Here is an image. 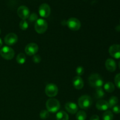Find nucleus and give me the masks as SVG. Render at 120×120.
I'll return each instance as SVG.
<instances>
[{
	"label": "nucleus",
	"mask_w": 120,
	"mask_h": 120,
	"mask_svg": "<svg viewBox=\"0 0 120 120\" xmlns=\"http://www.w3.org/2000/svg\"><path fill=\"white\" fill-rule=\"evenodd\" d=\"M90 120H100V118L97 115H94L91 116Z\"/></svg>",
	"instance_id": "nucleus-31"
},
{
	"label": "nucleus",
	"mask_w": 120,
	"mask_h": 120,
	"mask_svg": "<svg viewBox=\"0 0 120 120\" xmlns=\"http://www.w3.org/2000/svg\"><path fill=\"white\" fill-rule=\"evenodd\" d=\"M0 55L1 57L6 60H11L14 58L15 52L12 48L9 46H5L0 50Z\"/></svg>",
	"instance_id": "nucleus-4"
},
{
	"label": "nucleus",
	"mask_w": 120,
	"mask_h": 120,
	"mask_svg": "<svg viewBox=\"0 0 120 120\" xmlns=\"http://www.w3.org/2000/svg\"><path fill=\"white\" fill-rule=\"evenodd\" d=\"M105 65L107 70L110 72L114 71L117 68V64H116V62L112 59H108L105 61Z\"/></svg>",
	"instance_id": "nucleus-14"
},
{
	"label": "nucleus",
	"mask_w": 120,
	"mask_h": 120,
	"mask_svg": "<svg viewBox=\"0 0 120 120\" xmlns=\"http://www.w3.org/2000/svg\"><path fill=\"white\" fill-rule=\"evenodd\" d=\"M65 109L68 112L71 114H76L78 111V107L73 102H68L65 104Z\"/></svg>",
	"instance_id": "nucleus-13"
},
{
	"label": "nucleus",
	"mask_w": 120,
	"mask_h": 120,
	"mask_svg": "<svg viewBox=\"0 0 120 120\" xmlns=\"http://www.w3.org/2000/svg\"><path fill=\"white\" fill-rule=\"evenodd\" d=\"M96 108L100 111H105L109 108V105L108 101L104 100H99L96 103Z\"/></svg>",
	"instance_id": "nucleus-16"
},
{
	"label": "nucleus",
	"mask_w": 120,
	"mask_h": 120,
	"mask_svg": "<svg viewBox=\"0 0 120 120\" xmlns=\"http://www.w3.org/2000/svg\"><path fill=\"white\" fill-rule=\"evenodd\" d=\"M113 114L110 111H106L103 115V120H113Z\"/></svg>",
	"instance_id": "nucleus-23"
},
{
	"label": "nucleus",
	"mask_w": 120,
	"mask_h": 120,
	"mask_svg": "<svg viewBox=\"0 0 120 120\" xmlns=\"http://www.w3.org/2000/svg\"><path fill=\"white\" fill-rule=\"evenodd\" d=\"M18 15L22 20H26L30 15V12L27 7L24 5L20 6L17 10Z\"/></svg>",
	"instance_id": "nucleus-8"
},
{
	"label": "nucleus",
	"mask_w": 120,
	"mask_h": 120,
	"mask_svg": "<svg viewBox=\"0 0 120 120\" xmlns=\"http://www.w3.org/2000/svg\"><path fill=\"white\" fill-rule=\"evenodd\" d=\"M76 118L77 120H86L87 118V114L85 111L80 110L77 112Z\"/></svg>",
	"instance_id": "nucleus-22"
},
{
	"label": "nucleus",
	"mask_w": 120,
	"mask_h": 120,
	"mask_svg": "<svg viewBox=\"0 0 120 120\" xmlns=\"http://www.w3.org/2000/svg\"><path fill=\"white\" fill-rule=\"evenodd\" d=\"M104 90H103L101 87H97L96 88V91H95L94 96L96 99H101L103 98L104 96Z\"/></svg>",
	"instance_id": "nucleus-18"
},
{
	"label": "nucleus",
	"mask_w": 120,
	"mask_h": 120,
	"mask_svg": "<svg viewBox=\"0 0 120 120\" xmlns=\"http://www.w3.org/2000/svg\"><path fill=\"white\" fill-rule=\"evenodd\" d=\"M118 65H119V68H120V62H119V64H118Z\"/></svg>",
	"instance_id": "nucleus-33"
},
{
	"label": "nucleus",
	"mask_w": 120,
	"mask_h": 120,
	"mask_svg": "<svg viewBox=\"0 0 120 120\" xmlns=\"http://www.w3.org/2000/svg\"><path fill=\"white\" fill-rule=\"evenodd\" d=\"M45 91L48 97H54L58 93V88L56 84L53 83H49L46 86Z\"/></svg>",
	"instance_id": "nucleus-6"
},
{
	"label": "nucleus",
	"mask_w": 120,
	"mask_h": 120,
	"mask_svg": "<svg viewBox=\"0 0 120 120\" xmlns=\"http://www.w3.org/2000/svg\"><path fill=\"white\" fill-rule=\"evenodd\" d=\"M4 42L9 46L14 45L18 42V36L14 33H9L5 36L4 38Z\"/></svg>",
	"instance_id": "nucleus-12"
},
{
	"label": "nucleus",
	"mask_w": 120,
	"mask_h": 120,
	"mask_svg": "<svg viewBox=\"0 0 120 120\" xmlns=\"http://www.w3.org/2000/svg\"><path fill=\"white\" fill-rule=\"evenodd\" d=\"M57 120H69V116L66 112L63 111H59L56 114Z\"/></svg>",
	"instance_id": "nucleus-17"
},
{
	"label": "nucleus",
	"mask_w": 120,
	"mask_h": 120,
	"mask_svg": "<svg viewBox=\"0 0 120 120\" xmlns=\"http://www.w3.org/2000/svg\"><path fill=\"white\" fill-rule=\"evenodd\" d=\"M50 7L47 4H42L39 8V15L43 18H48L50 14Z\"/></svg>",
	"instance_id": "nucleus-10"
},
{
	"label": "nucleus",
	"mask_w": 120,
	"mask_h": 120,
	"mask_svg": "<svg viewBox=\"0 0 120 120\" xmlns=\"http://www.w3.org/2000/svg\"><path fill=\"white\" fill-rule=\"evenodd\" d=\"M76 71V73L78 75V76H80L83 75V74L84 73V68L82 66H79L77 68Z\"/></svg>",
	"instance_id": "nucleus-28"
},
{
	"label": "nucleus",
	"mask_w": 120,
	"mask_h": 120,
	"mask_svg": "<svg viewBox=\"0 0 120 120\" xmlns=\"http://www.w3.org/2000/svg\"><path fill=\"white\" fill-rule=\"evenodd\" d=\"M79 106L82 109H87L91 107L93 104L91 97L88 95L82 96L78 100Z\"/></svg>",
	"instance_id": "nucleus-3"
},
{
	"label": "nucleus",
	"mask_w": 120,
	"mask_h": 120,
	"mask_svg": "<svg viewBox=\"0 0 120 120\" xmlns=\"http://www.w3.org/2000/svg\"><path fill=\"white\" fill-rule=\"evenodd\" d=\"M109 53L115 59H120V45H112L109 48Z\"/></svg>",
	"instance_id": "nucleus-11"
},
{
	"label": "nucleus",
	"mask_w": 120,
	"mask_h": 120,
	"mask_svg": "<svg viewBox=\"0 0 120 120\" xmlns=\"http://www.w3.org/2000/svg\"><path fill=\"white\" fill-rule=\"evenodd\" d=\"M1 29H0V34H1Z\"/></svg>",
	"instance_id": "nucleus-34"
},
{
	"label": "nucleus",
	"mask_w": 120,
	"mask_h": 120,
	"mask_svg": "<svg viewBox=\"0 0 120 120\" xmlns=\"http://www.w3.org/2000/svg\"><path fill=\"white\" fill-rule=\"evenodd\" d=\"M118 99L117 97L116 96H112V97H110V98L109 99L108 103H109V108H112L114 106L116 105V104L118 103Z\"/></svg>",
	"instance_id": "nucleus-21"
},
{
	"label": "nucleus",
	"mask_w": 120,
	"mask_h": 120,
	"mask_svg": "<svg viewBox=\"0 0 120 120\" xmlns=\"http://www.w3.org/2000/svg\"><path fill=\"white\" fill-rule=\"evenodd\" d=\"M19 28L22 30H26L28 28V23L26 20H22L19 23Z\"/></svg>",
	"instance_id": "nucleus-25"
},
{
	"label": "nucleus",
	"mask_w": 120,
	"mask_h": 120,
	"mask_svg": "<svg viewBox=\"0 0 120 120\" xmlns=\"http://www.w3.org/2000/svg\"><path fill=\"white\" fill-rule=\"evenodd\" d=\"M39 116H40V118H41V119H43V120L47 119L49 116V111H48V110H42V111H41V112H40Z\"/></svg>",
	"instance_id": "nucleus-24"
},
{
	"label": "nucleus",
	"mask_w": 120,
	"mask_h": 120,
	"mask_svg": "<svg viewBox=\"0 0 120 120\" xmlns=\"http://www.w3.org/2000/svg\"><path fill=\"white\" fill-rule=\"evenodd\" d=\"M89 83L91 87L95 88L101 87L103 85V79L100 75L97 73L92 74L89 76Z\"/></svg>",
	"instance_id": "nucleus-1"
},
{
	"label": "nucleus",
	"mask_w": 120,
	"mask_h": 120,
	"mask_svg": "<svg viewBox=\"0 0 120 120\" xmlns=\"http://www.w3.org/2000/svg\"><path fill=\"white\" fill-rule=\"evenodd\" d=\"M48 23L43 19H38L35 24V29L39 34H44L48 29Z\"/></svg>",
	"instance_id": "nucleus-5"
},
{
	"label": "nucleus",
	"mask_w": 120,
	"mask_h": 120,
	"mask_svg": "<svg viewBox=\"0 0 120 120\" xmlns=\"http://www.w3.org/2000/svg\"><path fill=\"white\" fill-rule=\"evenodd\" d=\"M38 46L35 43H30L27 45L25 49V51L28 56H33L36 55L38 51Z\"/></svg>",
	"instance_id": "nucleus-9"
},
{
	"label": "nucleus",
	"mask_w": 120,
	"mask_h": 120,
	"mask_svg": "<svg viewBox=\"0 0 120 120\" xmlns=\"http://www.w3.org/2000/svg\"><path fill=\"white\" fill-rule=\"evenodd\" d=\"M73 84L75 89L80 90L84 86V82L80 76H76L73 80Z\"/></svg>",
	"instance_id": "nucleus-15"
},
{
	"label": "nucleus",
	"mask_w": 120,
	"mask_h": 120,
	"mask_svg": "<svg viewBox=\"0 0 120 120\" xmlns=\"http://www.w3.org/2000/svg\"><path fill=\"white\" fill-rule=\"evenodd\" d=\"M104 90L108 93H112L114 91L115 86L114 84L111 82H107L104 84Z\"/></svg>",
	"instance_id": "nucleus-19"
},
{
	"label": "nucleus",
	"mask_w": 120,
	"mask_h": 120,
	"mask_svg": "<svg viewBox=\"0 0 120 120\" xmlns=\"http://www.w3.org/2000/svg\"><path fill=\"white\" fill-rule=\"evenodd\" d=\"M38 15L35 13H32L31 15H29V20L30 22H35V21H36L38 20Z\"/></svg>",
	"instance_id": "nucleus-26"
},
{
	"label": "nucleus",
	"mask_w": 120,
	"mask_h": 120,
	"mask_svg": "<svg viewBox=\"0 0 120 120\" xmlns=\"http://www.w3.org/2000/svg\"><path fill=\"white\" fill-rule=\"evenodd\" d=\"M46 107L49 112H56L59 111L60 107L59 101L55 98H50L46 103Z\"/></svg>",
	"instance_id": "nucleus-2"
},
{
	"label": "nucleus",
	"mask_w": 120,
	"mask_h": 120,
	"mask_svg": "<svg viewBox=\"0 0 120 120\" xmlns=\"http://www.w3.org/2000/svg\"><path fill=\"white\" fill-rule=\"evenodd\" d=\"M115 84L116 86L120 89V73L117 74L115 77Z\"/></svg>",
	"instance_id": "nucleus-27"
},
{
	"label": "nucleus",
	"mask_w": 120,
	"mask_h": 120,
	"mask_svg": "<svg viewBox=\"0 0 120 120\" xmlns=\"http://www.w3.org/2000/svg\"><path fill=\"white\" fill-rule=\"evenodd\" d=\"M2 44H3V42H2V39H1L0 38V48H1V47L2 46Z\"/></svg>",
	"instance_id": "nucleus-32"
},
{
	"label": "nucleus",
	"mask_w": 120,
	"mask_h": 120,
	"mask_svg": "<svg viewBox=\"0 0 120 120\" xmlns=\"http://www.w3.org/2000/svg\"><path fill=\"white\" fill-rule=\"evenodd\" d=\"M33 62L35 63H39L41 61V57L39 55H35L32 57Z\"/></svg>",
	"instance_id": "nucleus-29"
},
{
	"label": "nucleus",
	"mask_w": 120,
	"mask_h": 120,
	"mask_svg": "<svg viewBox=\"0 0 120 120\" xmlns=\"http://www.w3.org/2000/svg\"><path fill=\"white\" fill-rule=\"evenodd\" d=\"M16 62L20 64H22L25 62L26 61V56L23 53H20L16 56Z\"/></svg>",
	"instance_id": "nucleus-20"
},
{
	"label": "nucleus",
	"mask_w": 120,
	"mask_h": 120,
	"mask_svg": "<svg viewBox=\"0 0 120 120\" xmlns=\"http://www.w3.org/2000/svg\"><path fill=\"white\" fill-rule=\"evenodd\" d=\"M67 25L70 29L76 31L80 28L81 23L78 19L76 18H70L67 21Z\"/></svg>",
	"instance_id": "nucleus-7"
},
{
	"label": "nucleus",
	"mask_w": 120,
	"mask_h": 120,
	"mask_svg": "<svg viewBox=\"0 0 120 120\" xmlns=\"http://www.w3.org/2000/svg\"><path fill=\"white\" fill-rule=\"evenodd\" d=\"M112 111L116 114L120 113V105H115L112 108Z\"/></svg>",
	"instance_id": "nucleus-30"
}]
</instances>
